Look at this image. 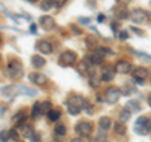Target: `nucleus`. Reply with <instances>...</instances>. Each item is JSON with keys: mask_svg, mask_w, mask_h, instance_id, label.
<instances>
[{"mask_svg": "<svg viewBox=\"0 0 151 142\" xmlns=\"http://www.w3.org/2000/svg\"><path fill=\"white\" fill-rule=\"evenodd\" d=\"M86 99L81 96H70L67 101V111L73 116H77L79 112L84 108Z\"/></svg>", "mask_w": 151, "mask_h": 142, "instance_id": "1", "label": "nucleus"}, {"mask_svg": "<svg viewBox=\"0 0 151 142\" xmlns=\"http://www.w3.org/2000/svg\"><path fill=\"white\" fill-rule=\"evenodd\" d=\"M6 74L13 80L20 79L24 75V69H23V64L20 63V60H18V59L10 60L6 68Z\"/></svg>", "mask_w": 151, "mask_h": 142, "instance_id": "2", "label": "nucleus"}, {"mask_svg": "<svg viewBox=\"0 0 151 142\" xmlns=\"http://www.w3.org/2000/svg\"><path fill=\"white\" fill-rule=\"evenodd\" d=\"M134 130L140 136H146L151 131V122L146 116H140L135 122Z\"/></svg>", "mask_w": 151, "mask_h": 142, "instance_id": "3", "label": "nucleus"}, {"mask_svg": "<svg viewBox=\"0 0 151 142\" xmlns=\"http://www.w3.org/2000/svg\"><path fill=\"white\" fill-rule=\"evenodd\" d=\"M76 60H77V54L72 50H65L59 55L58 62L62 67H69L76 63Z\"/></svg>", "mask_w": 151, "mask_h": 142, "instance_id": "4", "label": "nucleus"}, {"mask_svg": "<svg viewBox=\"0 0 151 142\" xmlns=\"http://www.w3.org/2000/svg\"><path fill=\"white\" fill-rule=\"evenodd\" d=\"M76 132L81 137H89L93 132V125L88 121H81L76 126Z\"/></svg>", "mask_w": 151, "mask_h": 142, "instance_id": "5", "label": "nucleus"}, {"mask_svg": "<svg viewBox=\"0 0 151 142\" xmlns=\"http://www.w3.org/2000/svg\"><path fill=\"white\" fill-rule=\"evenodd\" d=\"M121 96V91L115 86H110L105 91V101L110 105H113L119 101V98Z\"/></svg>", "mask_w": 151, "mask_h": 142, "instance_id": "6", "label": "nucleus"}, {"mask_svg": "<svg viewBox=\"0 0 151 142\" xmlns=\"http://www.w3.org/2000/svg\"><path fill=\"white\" fill-rule=\"evenodd\" d=\"M130 16L132 19V22L136 23V24H144V23H147V20L150 19L149 14L145 10H142V9H135V10H132Z\"/></svg>", "mask_w": 151, "mask_h": 142, "instance_id": "7", "label": "nucleus"}, {"mask_svg": "<svg viewBox=\"0 0 151 142\" xmlns=\"http://www.w3.org/2000/svg\"><path fill=\"white\" fill-rule=\"evenodd\" d=\"M105 54H106V48H98L92 55L87 57V60L91 64H94V65H100L102 64L103 59H105Z\"/></svg>", "mask_w": 151, "mask_h": 142, "instance_id": "8", "label": "nucleus"}, {"mask_svg": "<svg viewBox=\"0 0 151 142\" xmlns=\"http://www.w3.org/2000/svg\"><path fill=\"white\" fill-rule=\"evenodd\" d=\"M147 75H149V70L145 67H137L134 70V79L139 84H144V80L146 79Z\"/></svg>", "mask_w": 151, "mask_h": 142, "instance_id": "9", "label": "nucleus"}, {"mask_svg": "<svg viewBox=\"0 0 151 142\" xmlns=\"http://www.w3.org/2000/svg\"><path fill=\"white\" fill-rule=\"evenodd\" d=\"M39 23H40V27L43 28L44 30H52L54 28V25H55L54 19L52 18L50 15H43V16H40Z\"/></svg>", "mask_w": 151, "mask_h": 142, "instance_id": "10", "label": "nucleus"}, {"mask_svg": "<svg viewBox=\"0 0 151 142\" xmlns=\"http://www.w3.org/2000/svg\"><path fill=\"white\" fill-rule=\"evenodd\" d=\"M132 69V65L126 62V60H119L115 65V70L117 73H121V74H126V73H130Z\"/></svg>", "mask_w": 151, "mask_h": 142, "instance_id": "11", "label": "nucleus"}, {"mask_svg": "<svg viewBox=\"0 0 151 142\" xmlns=\"http://www.w3.org/2000/svg\"><path fill=\"white\" fill-rule=\"evenodd\" d=\"M29 79H30V82L37 84V86H44V84L47 83V80H48L44 74L35 73V72H33V73L29 74Z\"/></svg>", "mask_w": 151, "mask_h": 142, "instance_id": "12", "label": "nucleus"}, {"mask_svg": "<svg viewBox=\"0 0 151 142\" xmlns=\"http://www.w3.org/2000/svg\"><path fill=\"white\" fill-rule=\"evenodd\" d=\"M115 68L111 67V65H106L105 68L102 69V75H101V79L103 82H110V80L113 79L115 77Z\"/></svg>", "mask_w": 151, "mask_h": 142, "instance_id": "13", "label": "nucleus"}, {"mask_svg": "<svg viewBox=\"0 0 151 142\" xmlns=\"http://www.w3.org/2000/svg\"><path fill=\"white\" fill-rule=\"evenodd\" d=\"M113 15H115L117 19H127L129 18V10H127L126 5H122V4H120L119 6H116L115 9H113Z\"/></svg>", "mask_w": 151, "mask_h": 142, "instance_id": "14", "label": "nucleus"}, {"mask_svg": "<svg viewBox=\"0 0 151 142\" xmlns=\"http://www.w3.org/2000/svg\"><path fill=\"white\" fill-rule=\"evenodd\" d=\"M37 49L40 52V53L43 54H50L53 48H52V45L49 42H45V40H39L37 44Z\"/></svg>", "mask_w": 151, "mask_h": 142, "instance_id": "15", "label": "nucleus"}, {"mask_svg": "<svg viewBox=\"0 0 151 142\" xmlns=\"http://www.w3.org/2000/svg\"><path fill=\"white\" fill-rule=\"evenodd\" d=\"M25 121H27V115H25V112H23V111L18 112L17 115L13 117V122H14V125H15V127L24 126Z\"/></svg>", "mask_w": 151, "mask_h": 142, "instance_id": "16", "label": "nucleus"}, {"mask_svg": "<svg viewBox=\"0 0 151 142\" xmlns=\"http://www.w3.org/2000/svg\"><path fill=\"white\" fill-rule=\"evenodd\" d=\"M32 64H33V67L37 68V69L43 68L45 65V59L40 55H33L32 57Z\"/></svg>", "mask_w": 151, "mask_h": 142, "instance_id": "17", "label": "nucleus"}, {"mask_svg": "<svg viewBox=\"0 0 151 142\" xmlns=\"http://www.w3.org/2000/svg\"><path fill=\"white\" fill-rule=\"evenodd\" d=\"M113 131H115L116 135L124 136L127 132V127H126V125L124 123V122L119 121V122H116V123H115V126H113Z\"/></svg>", "mask_w": 151, "mask_h": 142, "instance_id": "18", "label": "nucleus"}, {"mask_svg": "<svg viewBox=\"0 0 151 142\" xmlns=\"http://www.w3.org/2000/svg\"><path fill=\"white\" fill-rule=\"evenodd\" d=\"M98 126H100L101 130L107 131L111 127V118L110 117H106V116L101 117L100 120H98Z\"/></svg>", "mask_w": 151, "mask_h": 142, "instance_id": "19", "label": "nucleus"}, {"mask_svg": "<svg viewBox=\"0 0 151 142\" xmlns=\"http://www.w3.org/2000/svg\"><path fill=\"white\" fill-rule=\"evenodd\" d=\"M84 43H86V47L88 49H93L97 47V38L94 35H87L86 37V40H84Z\"/></svg>", "mask_w": 151, "mask_h": 142, "instance_id": "20", "label": "nucleus"}, {"mask_svg": "<svg viewBox=\"0 0 151 142\" xmlns=\"http://www.w3.org/2000/svg\"><path fill=\"white\" fill-rule=\"evenodd\" d=\"M131 113H132V112L129 110V108L125 107L124 110H122V111L120 112V115H119V120H120L121 122H124V123H125V122H127V121H129L130 118H131Z\"/></svg>", "mask_w": 151, "mask_h": 142, "instance_id": "21", "label": "nucleus"}, {"mask_svg": "<svg viewBox=\"0 0 151 142\" xmlns=\"http://www.w3.org/2000/svg\"><path fill=\"white\" fill-rule=\"evenodd\" d=\"M33 133H34V130H33V127L30 125L22 126V136L23 137H25V138H30Z\"/></svg>", "mask_w": 151, "mask_h": 142, "instance_id": "22", "label": "nucleus"}, {"mask_svg": "<svg viewBox=\"0 0 151 142\" xmlns=\"http://www.w3.org/2000/svg\"><path fill=\"white\" fill-rule=\"evenodd\" d=\"M127 108L131 112H140L141 111V105L137 101H129L127 102Z\"/></svg>", "mask_w": 151, "mask_h": 142, "instance_id": "23", "label": "nucleus"}, {"mask_svg": "<svg viewBox=\"0 0 151 142\" xmlns=\"http://www.w3.org/2000/svg\"><path fill=\"white\" fill-rule=\"evenodd\" d=\"M47 117L49 118V121L57 122L60 118V112L58 110H50L48 113H47Z\"/></svg>", "mask_w": 151, "mask_h": 142, "instance_id": "24", "label": "nucleus"}, {"mask_svg": "<svg viewBox=\"0 0 151 142\" xmlns=\"http://www.w3.org/2000/svg\"><path fill=\"white\" fill-rule=\"evenodd\" d=\"M42 115V110H40V103L39 102H35L32 107V116L33 117H39Z\"/></svg>", "mask_w": 151, "mask_h": 142, "instance_id": "25", "label": "nucleus"}, {"mask_svg": "<svg viewBox=\"0 0 151 142\" xmlns=\"http://www.w3.org/2000/svg\"><path fill=\"white\" fill-rule=\"evenodd\" d=\"M88 63L89 62H88L86 58H84L82 62H79L78 65H77V68H78L79 72H81V73H87L88 72Z\"/></svg>", "mask_w": 151, "mask_h": 142, "instance_id": "26", "label": "nucleus"}, {"mask_svg": "<svg viewBox=\"0 0 151 142\" xmlns=\"http://www.w3.org/2000/svg\"><path fill=\"white\" fill-rule=\"evenodd\" d=\"M52 6H54V0H43L40 4V9L44 11H48Z\"/></svg>", "mask_w": 151, "mask_h": 142, "instance_id": "27", "label": "nucleus"}, {"mask_svg": "<svg viewBox=\"0 0 151 142\" xmlns=\"http://www.w3.org/2000/svg\"><path fill=\"white\" fill-rule=\"evenodd\" d=\"M89 86H91L92 88H98L100 87V79H98V77L94 73H92L91 77H89Z\"/></svg>", "mask_w": 151, "mask_h": 142, "instance_id": "28", "label": "nucleus"}, {"mask_svg": "<svg viewBox=\"0 0 151 142\" xmlns=\"http://www.w3.org/2000/svg\"><path fill=\"white\" fill-rule=\"evenodd\" d=\"M54 132L57 135H59V136H64L65 133H67V128H65V126L63 123H57L55 128H54Z\"/></svg>", "mask_w": 151, "mask_h": 142, "instance_id": "29", "label": "nucleus"}, {"mask_svg": "<svg viewBox=\"0 0 151 142\" xmlns=\"http://www.w3.org/2000/svg\"><path fill=\"white\" fill-rule=\"evenodd\" d=\"M40 110H42V115L43 113H48L50 110H52V105H50V102H48V101H45V102H42L40 103Z\"/></svg>", "mask_w": 151, "mask_h": 142, "instance_id": "30", "label": "nucleus"}, {"mask_svg": "<svg viewBox=\"0 0 151 142\" xmlns=\"http://www.w3.org/2000/svg\"><path fill=\"white\" fill-rule=\"evenodd\" d=\"M10 138V135H9V131H1L0 132V142H8V140Z\"/></svg>", "mask_w": 151, "mask_h": 142, "instance_id": "31", "label": "nucleus"}, {"mask_svg": "<svg viewBox=\"0 0 151 142\" xmlns=\"http://www.w3.org/2000/svg\"><path fill=\"white\" fill-rule=\"evenodd\" d=\"M9 135H10V138L14 140V141H18L19 140V133L17 132L15 128H12L10 131H9Z\"/></svg>", "mask_w": 151, "mask_h": 142, "instance_id": "32", "label": "nucleus"}, {"mask_svg": "<svg viewBox=\"0 0 151 142\" xmlns=\"http://www.w3.org/2000/svg\"><path fill=\"white\" fill-rule=\"evenodd\" d=\"M30 141L32 142H39L40 141V133H39V132L34 131V133H33L32 137H30Z\"/></svg>", "mask_w": 151, "mask_h": 142, "instance_id": "33", "label": "nucleus"}, {"mask_svg": "<svg viewBox=\"0 0 151 142\" xmlns=\"http://www.w3.org/2000/svg\"><path fill=\"white\" fill-rule=\"evenodd\" d=\"M132 92H134V89H132L131 87H129V84H127V86L125 84V87H124V92H122V93H124L125 96H130V94H131Z\"/></svg>", "mask_w": 151, "mask_h": 142, "instance_id": "34", "label": "nucleus"}, {"mask_svg": "<svg viewBox=\"0 0 151 142\" xmlns=\"http://www.w3.org/2000/svg\"><path fill=\"white\" fill-rule=\"evenodd\" d=\"M67 0H54V6L55 8H62Z\"/></svg>", "mask_w": 151, "mask_h": 142, "instance_id": "35", "label": "nucleus"}, {"mask_svg": "<svg viewBox=\"0 0 151 142\" xmlns=\"http://www.w3.org/2000/svg\"><path fill=\"white\" fill-rule=\"evenodd\" d=\"M119 37H120L121 40H125V39H127V38H129V34H127L126 30H121L120 34H119Z\"/></svg>", "mask_w": 151, "mask_h": 142, "instance_id": "36", "label": "nucleus"}, {"mask_svg": "<svg viewBox=\"0 0 151 142\" xmlns=\"http://www.w3.org/2000/svg\"><path fill=\"white\" fill-rule=\"evenodd\" d=\"M131 29L134 30L136 34H139L140 37H142V35H144V33H142V30H141V29H137V28H135V27H131Z\"/></svg>", "mask_w": 151, "mask_h": 142, "instance_id": "37", "label": "nucleus"}, {"mask_svg": "<svg viewBox=\"0 0 151 142\" xmlns=\"http://www.w3.org/2000/svg\"><path fill=\"white\" fill-rule=\"evenodd\" d=\"M70 28H72V29H73V32H74V34H77V35H79V34H81V33H82V30H81V29H79V28H77V27H74V25H72V27H70Z\"/></svg>", "mask_w": 151, "mask_h": 142, "instance_id": "38", "label": "nucleus"}, {"mask_svg": "<svg viewBox=\"0 0 151 142\" xmlns=\"http://www.w3.org/2000/svg\"><path fill=\"white\" fill-rule=\"evenodd\" d=\"M79 22L83 23V24H88V23L91 22V19L89 18H79Z\"/></svg>", "mask_w": 151, "mask_h": 142, "instance_id": "39", "label": "nucleus"}, {"mask_svg": "<svg viewBox=\"0 0 151 142\" xmlns=\"http://www.w3.org/2000/svg\"><path fill=\"white\" fill-rule=\"evenodd\" d=\"M117 1H119L120 4H122V5H127V4H129L131 0H117Z\"/></svg>", "mask_w": 151, "mask_h": 142, "instance_id": "40", "label": "nucleus"}, {"mask_svg": "<svg viewBox=\"0 0 151 142\" xmlns=\"http://www.w3.org/2000/svg\"><path fill=\"white\" fill-rule=\"evenodd\" d=\"M30 32L33 33V34H34V33L37 32V25H35V24H32V25H30Z\"/></svg>", "mask_w": 151, "mask_h": 142, "instance_id": "41", "label": "nucleus"}, {"mask_svg": "<svg viewBox=\"0 0 151 142\" xmlns=\"http://www.w3.org/2000/svg\"><path fill=\"white\" fill-rule=\"evenodd\" d=\"M103 19H105V15H103V14H100V15H98V18H97V20L100 22V23H102Z\"/></svg>", "mask_w": 151, "mask_h": 142, "instance_id": "42", "label": "nucleus"}, {"mask_svg": "<svg viewBox=\"0 0 151 142\" xmlns=\"http://www.w3.org/2000/svg\"><path fill=\"white\" fill-rule=\"evenodd\" d=\"M119 27H120V24H116V23H112V29L115 30V33H116V29H117V28H119Z\"/></svg>", "mask_w": 151, "mask_h": 142, "instance_id": "43", "label": "nucleus"}, {"mask_svg": "<svg viewBox=\"0 0 151 142\" xmlns=\"http://www.w3.org/2000/svg\"><path fill=\"white\" fill-rule=\"evenodd\" d=\"M70 142H83L81 138H73L72 141H70Z\"/></svg>", "mask_w": 151, "mask_h": 142, "instance_id": "44", "label": "nucleus"}, {"mask_svg": "<svg viewBox=\"0 0 151 142\" xmlns=\"http://www.w3.org/2000/svg\"><path fill=\"white\" fill-rule=\"evenodd\" d=\"M3 112H4V108H0V117L3 116Z\"/></svg>", "mask_w": 151, "mask_h": 142, "instance_id": "45", "label": "nucleus"}, {"mask_svg": "<svg viewBox=\"0 0 151 142\" xmlns=\"http://www.w3.org/2000/svg\"><path fill=\"white\" fill-rule=\"evenodd\" d=\"M149 105H150V107H151V96L149 97Z\"/></svg>", "mask_w": 151, "mask_h": 142, "instance_id": "46", "label": "nucleus"}, {"mask_svg": "<svg viewBox=\"0 0 151 142\" xmlns=\"http://www.w3.org/2000/svg\"><path fill=\"white\" fill-rule=\"evenodd\" d=\"M89 142H97V140H96V138H92V140L89 141Z\"/></svg>", "mask_w": 151, "mask_h": 142, "instance_id": "47", "label": "nucleus"}, {"mask_svg": "<svg viewBox=\"0 0 151 142\" xmlns=\"http://www.w3.org/2000/svg\"><path fill=\"white\" fill-rule=\"evenodd\" d=\"M0 47H1V38H0Z\"/></svg>", "mask_w": 151, "mask_h": 142, "instance_id": "48", "label": "nucleus"}, {"mask_svg": "<svg viewBox=\"0 0 151 142\" xmlns=\"http://www.w3.org/2000/svg\"><path fill=\"white\" fill-rule=\"evenodd\" d=\"M0 62H1V55H0Z\"/></svg>", "mask_w": 151, "mask_h": 142, "instance_id": "49", "label": "nucleus"}, {"mask_svg": "<svg viewBox=\"0 0 151 142\" xmlns=\"http://www.w3.org/2000/svg\"><path fill=\"white\" fill-rule=\"evenodd\" d=\"M32 1H35V0H32Z\"/></svg>", "mask_w": 151, "mask_h": 142, "instance_id": "50", "label": "nucleus"}, {"mask_svg": "<svg viewBox=\"0 0 151 142\" xmlns=\"http://www.w3.org/2000/svg\"><path fill=\"white\" fill-rule=\"evenodd\" d=\"M150 80H151V78H150Z\"/></svg>", "mask_w": 151, "mask_h": 142, "instance_id": "51", "label": "nucleus"}, {"mask_svg": "<svg viewBox=\"0 0 151 142\" xmlns=\"http://www.w3.org/2000/svg\"><path fill=\"white\" fill-rule=\"evenodd\" d=\"M150 18H151V15H150Z\"/></svg>", "mask_w": 151, "mask_h": 142, "instance_id": "52", "label": "nucleus"}]
</instances>
